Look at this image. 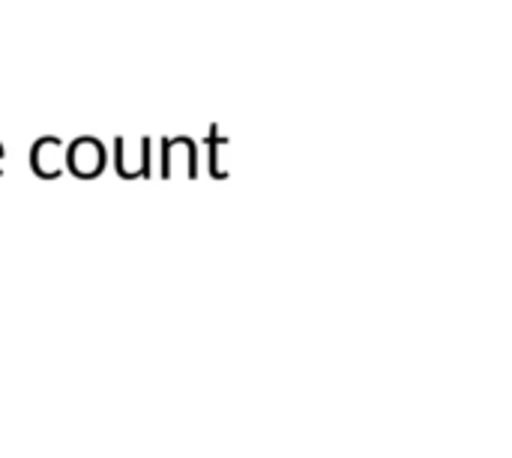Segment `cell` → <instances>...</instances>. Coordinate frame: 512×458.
<instances>
[{
	"label": "cell",
	"mask_w": 512,
	"mask_h": 458,
	"mask_svg": "<svg viewBox=\"0 0 512 458\" xmlns=\"http://www.w3.org/2000/svg\"><path fill=\"white\" fill-rule=\"evenodd\" d=\"M105 162H108V156H105V147L99 138L81 135L66 147V168L81 180L99 177L105 171Z\"/></svg>",
	"instance_id": "cell-1"
},
{
	"label": "cell",
	"mask_w": 512,
	"mask_h": 458,
	"mask_svg": "<svg viewBox=\"0 0 512 458\" xmlns=\"http://www.w3.org/2000/svg\"><path fill=\"white\" fill-rule=\"evenodd\" d=\"M57 147H63V141H60L57 135H45V138H39V141L30 147V168H33L36 177H42V180H57V177L63 174V165H57V162L51 159V150H57Z\"/></svg>",
	"instance_id": "cell-2"
},
{
	"label": "cell",
	"mask_w": 512,
	"mask_h": 458,
	"mask_svg": "<svg viewBox=\"0 0 512 458\" xmlns=\"http://www.w3.org/2000/svg\"><path fill=\"white\" fill-rule=\"evenodd\" d=\"M141 177H150V138H141Z\"/></svg>",
	"instance_id": "cell-3"
},
{
	"label": "cell",
	"mask_w": 512,
	"mask_h": 458,
	"mask_svg": "<svg viewBox=\"0 0 512 458\" xmlns=\"http://www.w3.org/2000/svg\"><path fill=\"white\" fill-rule=\"evenodd\" d=\"M0 159H3V144H0Z\"/></svg>",
	"instance_id": "cell-4"
}]
</instances>
